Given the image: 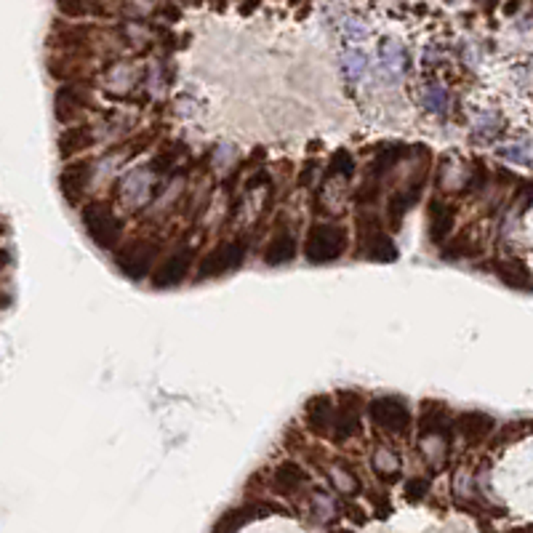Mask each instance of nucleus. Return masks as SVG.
Listing matches in <instances>:
<instances>
[{
    "instance_id": "f257e3e1",
    "label": "nucleus",
    "mask_w": 533,
    "mask_h": 533,
    "mask_svg": "<svg viewBox=\"0 0 533 533\" xmlns=\"http://www.w3.org/2000/svg\"><path fill=\"white\" fill-rule=\"evenodd\" d=\"M80 221L88 232V238L97 243L101 251H118L123 238V221L121 216L112 211L110 203L104 200H91L83 206L80 211Z\"/></svg>"
},
{
    "instance_id": "f03ea898",
    "label": "nucleus",
    "mask_w": 533,
    "mask_h": 533,
    "mask_svg": "<svg viewBox=\"0 0 533 533\" xmlns=\"http://www.w3.org/2000/svg\"><path fill=\"white\" fill-rule=\"evenodd\" d=\"M347 243H349V238H347L344 227L328 224V221H315L304 238V259L310 264H331L344 256Z\"/></svg>"
},
{
    "instance_id": "7ed1b4c3",
    "label": "nucleus",
    "mask_w": 533,
    "mask_h": 533,
    "mask_svg": "<svg viewBox=\"0 0 533 533\" xmlns=\"http://www.w3.org/2000/svg\"><path fill=\"white\" fill-rule=\"evenodd\" d=\"M368 419L373 427H379L382 432L387 435H406L411 430V408L403 397L397 395H382V397H373L368 406Z\"/></svg>"
},
{
    "instance_id": "20e7f679",
    "label": "nucleus",
    "mask_w": 533,
    "mask_h": 533,
    "mask_svg": "<svg viewBox=\"0 0 533 533\" xmlns=\"http://www.w3.org/2000/svg\"><path fill=\"white\" fill-rule=\"evenodd\" d=\"M155 256L158 245L149 240H134L115 251V264L125 277L131 280H145L155 269Z\"/></svg>"
},
{
    "instance_id": "39448f33",
    "label": "nucleus",
    "mask_w": 533,
    "mask_h": 533,
    "mask_svg": "<svg viewBox=\"0 0 533 533\" xmlns=\"http://www.w3.org/2000/svg\"><path fill=\"white\" fill-rule=\"evenodd\" d=\"M195 264V251L193 248H179L173 251L171 256H166L160 264L152 269L149 275V283L155 291H169V288H176L187 280V275L193 272Z\"/></svg>"
},
{
    "instance_id": "423d86ee",
    "label": "nucleus",
    "mask_w": 533,
    "mask_h": 533,
    "mask_svg": "<svg viewBox=\"0 0 533 533\" xmlns=\"http://www.w3.org/2000/svg\"><path fill=\"white\" fill-rule=\"evenodd\" d=\"M245 262V245L243 243H224L214 248L211 253H206L197 264V277L200 280H211V277H221L230 275L235 269H240Z\"/></svg>"
},
{
    "instance_id": "0eeeda50",
    "label": "nucleus",
    "mask_w": 533,
    "mask_h": 533,
    "mask_svg": "<svg viewBox=\"0 0 533 533\" xmlns=\"http://www.w3.org/2000/svg\"><path fill=\"white\" fill-rule=\"evenodd\" d=\"M360 408H363V400H360L358 392H341L336 416H334V430H331L336 443H344V440H352L355 435H360V430H363Z\"/></svg>"
},
{
    "instance_id": "6e6552de",
    "label": "nucleus",
    "mask_w": 533,
    "mask_h": 533,
    "mask_svg": "<svg viewBox=\"0 0 533 533\" xmlns=\"http://www.w3.org/2000/svg\"><path fill=\"white\" fill-rule=\"evenodd\" d=\"M94 176V163L91 160H70L64 163V169L59 171V190L64 195V200L70 206H80L83 195L91 184Z\"/></svg>"
},
{
    "instance_id": "1a4fd4ad",
    "label": "nucleus",
    "mask_w": 533,
    "mask_h": 533,
    "mask_svg": "<svg viewBox=\"0 0 533 533\" xmlns=\"http://www.w3.org/2000/svg\"><path fill=\"white\" fill-rule=\"evenodd\" d=\"M272 512H277V507L269 504V501H253V504L232 507V509H227L216 523H214L211 533H240V528H245L251 520L264 517V515H272Z\"/></svg>"
},
{
    "instance_id": "9d476101",
    "label": "nucleus",
    "mask_w": 533,
    "mask_h": 533,
    "mask_svg": "<svg viewBox=\"0 0 533 533\" xmlns=\"http://www.w3.org/2000/svg\"><path fill=\"white\" fill-rule=\"evenodd\" d=\"M334 416H336V406L331 395H315L310 397V403L304 406V421L310 427V432L317 437L331 435L334 430Z\"/></svg>"
},
{
    "instance_id": "9b49d317",
    "label": "nucleus",
    "mask_w": 533,
    "mask_h": 533,
    "mask_svg": "<svg viewBox=\"0 0 533 533\" xmlns=\"http://www.w3.org/2000/svg\"><path fill=\"white\" fill-rule=\"evenodd\" d=\"M493 427H496L493 416H488L483 411H464L454 419L456 435L461 440H467V443H480V440H485V437L493 432Z\"/></svg>"
},
{
    "instance_id": "f8f14e48",
    "label": "nucleus",
    "mask_w": 533,
    "mask_h": 533,
    "mask_svg": "<svg viewBox=\"0 0 533 533\" xmlns=\"http://www.w3.org/2000/svg\"><path fill=\"white\" fill-rule=\"evenodd\" d=\"M86 107V91L75 83H64L56 88V99H53V112L59 123L75 121Z\"/></svg>"
},
{
    "instance_id": "ddd939ff",
    "label": "nucleus",
    "mask_w": 533,
    "mask_h": 533,
    "mask_svg": "<svg viewBox=\"0 0 533 533\" xmlns=\"http://www.w3.org/2000/svg\"><path fill=\"white\" fill-rule=\"evenodd\" d=\"M507 288L512 291H533V275L531 269L517 262V259H499L493 262V269H491Z\"/></svg>"
},
{
    "instance_id": "4468645a",
    "label": "nucleus",
    "mask_w": 533,
    "mask_h": 533,
    "mask_svg": "<svg viewBox=\"0 0 533 533\" xmlns=\"http://www.w3.org/2000/svg\"><path fill=\"white\" fill-rule=\"evenodd\" d=\"M91 145H94V131H91L88 123H73V125H67V128L59 134V142H56L59 155H62L64 160H70L75 155L86 152Z\"/></svg>"
},
{
    "instance_id": "2eb2a0df",
    "label": "nucleus",
    "mask_w": 533,
    "mask_h": 533,
    "mask_svg": "<svg viewBox=\"0 0 533 533\" xmlns=\"http://www.w3.org/2000/svg\"><path fill=\"white\" fill-rule=\"evenodd\" d=\"M419 427H421V435H445L448 430L454 427V419L448 408L437 400H424L421 403V416H419Z\"/></svg>"
},
{
    "instance_id": "dca6fc26",
    "label": "nucleus",
    "mask_w": 533,
    "mask_h": 533,
    "mask_svg": "<svg viewBox=\"0 0 533 533\" xmlns=\"http://www.w3.org/2000/svg\"><path fill=\"white\" fill-rule=\"evenodd\" d=\"M304 483H307V472L296 461H280L275 467V472H272V488L280 496H293Z\"/></svg>"
},
{
    "instance_id": "f3484780",
    "label": "nucleus",
    "mask_w": 533,
    "mask_h": 533,
    "mask_svg": "<svg viewBox=\"0 0 533 533\" xmlns=\"http://www.w3.org/2000/svg\"><path fill=\"white\" fill-rule=\"evenodd\" d=\"M454 221H456L454 206H448L443 200H432L430 203V240L435 245L445 243V238L454 232Z\"/></svg>"
},
{
    "instance_id": "a211bd4d",
    "label": "nucleus",
    "mask_w": 533,
    "mask_h": 533,
    "mask_svg": "<svg viewBox=\"0 0 533 533\" xmlns=\"http://www.w3.org/2000/svg\"><path fill=\"white\" fill-rule=\"evenodd\" d=\"M296 251H299V243L291 232H277L272 240L266 243L264 248V264L266 266H283L296 259Z\"/></svg>"
},
{
    "instance_id": "6ab92c4d",
    "label": "nucleus",
    "mask_w": 533,
    "mask_h": 533,
    "mask_svg": "<svg viewBox=\"0 0 533 533\" xmlns=\"http://www.w3.org/2000/svg\"><path fill=\"white\" fill-rule=\"evenodd\" d=\"M363 256L368 262H379V264H389V262H395L397 259V245L395 240L384 235V232H379V230H373L368 238L363 240Z\"/></svg>"
},
{
    "instance_id": "aec40b11",
    "label": "nucleus",
    "mask_w": 533,
    "mask_h": 533,
    "mask_svg": "<svg viewBox=\"0 0 533 533\" xmlns=\"http://www.w3.org/2000/svg\"><path fill=\"white\" fill-rule=\"evenodd\" d=\"M419 190H421V184H416L413 190L408 187V190H397V193L389 195L387 216H389V227H392V230H400L403 216L411 211V206L416 203V197H419Z\"/></svg>"
},
{
    "instance_id": "412c9836",
    "label": "nucleus",
    "mask_w": 533,
    "mask_h": 533,
    "mask_svg": "<svg viewBox=\"0 0 533 533\" xmlns=\"http://www.w3.org/2000/svg\"><path fill=\"white\" fill-rule=\"evenodd\" d=\"M400 155H403V147H392V149H384V152H379V155L373 158V163L368 166V176H371L373 182L384 179L389 171L395 169V163L400 160Z\"/></svg>"
},
{
    "instance_id": "4be33fe9",
    "label": "nucleus",
    "mask_w": 533,
    "mask_h": 533,
    "mask_svg": "<svg viewBox=\"0 0 533 533\" xmlns=\"http://www.w3.org/2000/svg\"><path fill=\"white\" fill-rule=\"evenodd\" d=\"M56 8L67 19H80V16H88V14H104L97 0H56Z\"/></svg>"
},
{
    "instance_id": "5701e85b",
    "label": "nucleus",
    "mask_w": 533,
    "mask_h": 533,
    "mask_svg": "<svg viewBox=\"0 0 533 533\" xmlns=\"http://www.w3.org/2000/svg\"><path fill=\"white\" fill-rule=\"evenodd\" d=\"M352 169H355V160H352V155L341 147V149H336L334 155H331V160H328V176H347V173H352Z\"/></svg>"
},
{
    "instance_id": "b1692460",
    "label": "nucleus",
    "mask_w": 533,
    "mask_h": 533,
    "mask_svg": "<svg viewBox=\"0 0 533 533\" xmlns=\"http://www.w3.org/2000/svg\"><path fill=\"white\" fill-rule=\"evenodd\" d=\"M427 491H430V483H427V480H421V478H413V480H408V485H406V496H408V501H421V499L427 496Z\"/></svg>"
},
{
    "instance_id": "393cba45",
    "label": "nucleus",
    "mask_w": 533,
    "mask_h": 533,
    "mask_svg": "<svg viewBox=\"0 0 533 533\" xmlns=\"http://www.w3.org/2000/svg\"><path fill=\"white\" fill-rule=\"evenodd\" d=\"M8 264H11V253L5 248H0V269H5Z\"/></svg>"
},
{
    "instance_id": "a878e982",
    "label": "nucleus",
    "mask_w": 533,
    "mask_h": 533,
    "mask_svg": "<svg viewBox=\"0 0 533 533\" xmlns=\"http://www.w3.org/2000/svg\"><path fill=\"white\" fill-rule=\"evenodd\" d=\"M507 533H533V525H515V528H509Z\"/></svg>"
},
{
    "instance_id": "bb28decb",
    "label": "nucleus",
    "mask_w": 533,
    "mask_h": 533,
    "mask_svg": "<svg viewBox=\"0 0 533 533\" xmlns=\"http://www.w3.org/2000/svg\"><path fill=\"white\" fill-rule=\"evenodd\" d=\"M336 533H352V531H336Z\"/></svg>"
}]
</instances>
